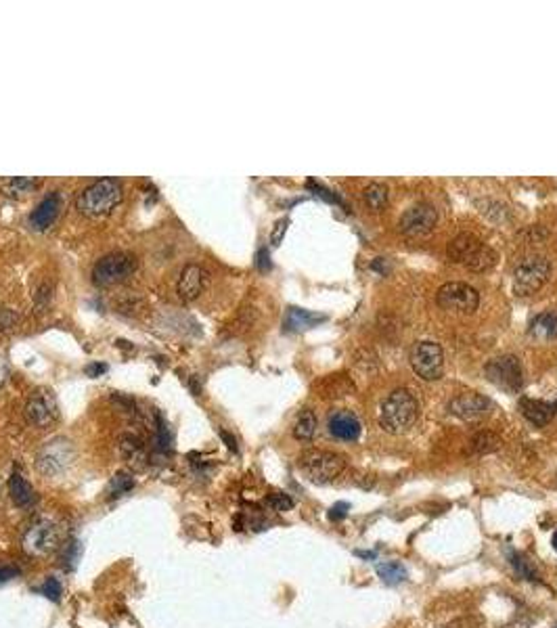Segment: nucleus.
<instances>
[{
    "label": "nucleus",
    "instance_id": "1",
    "mask_svg": "<svg viewBox=\"0 0 557 628\" xmlns=\"http://www.w3.org/2000/svg\"><path fill=\"white\" fill-rule=\"evenodd\" d=\"M122 197H124V191H122L120 180L99 179L80 191V195L76 199V208L86 218L99 220V218L109 216L120 206Z\"/></svg>",
    "mask_w": 557,
    "mask_h": 628
},
{
    "label": "nucleus",
    "instance_id": "2",
    "mask_svg": "<svg viewBox=\"0 0 557 628\" xmlns=\"http://www.w3.org/2000/svg\"><path fill=\"white\" fill-rule=\"evenodd\" d=\"M417 419V400L409 390H394L383 404L379 413V423L390 434H403L407 432Z\"/></svg>",
    "mask_w": 557,
    "mask_h": 628
},
{
    "label": "nucleus",
    "instance_id": "3",
    "mask_svg": "<svg viewBox=\"0 0 557 628\" xmlns=\"http://www.w3.org/2000/svg\"><path fill=\"white\" fill-rule=\"evenodd\" d=\"M139 269V260L128 252H113L103 256L93 269V283L96 287H111L128 281Z\"/></svg>",
    "mask_w": 557,
    "mask_h": 628
},
{
    "label": "nucleus",
    "instance_id": "4",
    "mask_svg": "<svg viewBox=\"0 0 557 628\" xmlns=\"http://www.w3.org/2000/svg\"><path fill=\"white\" fill-rule=\"evenodd\" d=\"M300 467L310 482L329 484L331 480H335L344 471L346 459L342 454H335L329 450H306L300 456Z\"/></svg>",
    "mask_w": 557,
    "mask_h": 628
},
{
    "label": "nucleus",
    "instance_id": "5",
    "mask_svg": "<svg viewBox=\"0 0 557 628\" xmlns=\"http://www.w3.org/2000/svg\"><path fill=\"white\" fill-rule=\"evenodd\" d=\"M63 542V528L52 520H40L30 526V530L23 537V549L28 555L34 557H47L55 553Z\"/></svg>",
    "mask_w": 557,
    "mask_h": 628
},
{
    "label": "nucleus",
    "instance_id": "6",
    "mask_svg": "<svg viewBox=\"0 0 557 628\" xmlns=\"http://www.w3.org/2000/svg\"><path fill=\"white\" fill-rule=\"evenodd\" d=\"M551 272V262L543 256H530L526 260H522L515 272H513V289L519 296H530L534 291H539Z\"/></svg>",
    "mask_w": 557,
    "mask_h": 628
},
{
    "label": "nucleus",
    "instance_id": "7",
    "mask_svg": "<svg viewBox=\"0 0 557 628\" xmlns=\"http://www.w3.org/2000/svg\"><path fill=\"white\" fill-rule=\"evenodd\" d=\"M436 302L440 308L444 310H451V313H461V314H471L478 304H480V293L467 285V283H459V281H453V283H444L438 293H436Z\"/></svg>",
    "mask_w": 557,
    "mask_h": 628
},
{
    "label": "nucleus",
    "instance_id": "8",
    "mask_svg": "<svg viewBox=\"0 0 557 628\" xmlns=\"http://www.w3.org/2000/svg\"><path fill=\"white\" fill-rule=\"evenodd\" d=\"M411 366L417 377L425 381H436L444 371V352L436 342H417L411 348Z\"/></svg>",
    "mask_w": 557,
    "mask_h": 628
},
{
    "label": "nucleus",
    "instance_id": "9",
    "mask_svg": "<svg viewBox=\"0 0 557 628\" xmlns=\"http://www.w3.org/2000/svg\"><path fill=\"white\" fill-rule=\"evenodd\" d=\"M72 461H74L72 444L63 438H57L52 442H47L40 449L38 456H36V467L45 476H57V473L65 471Z\"/></svg>",
    "mask_w": 557,
    "mask_h": 628
},
{
    "label": "nucleus",
    "instance_id": "10",
    "mask_svg": "<svg viewBox=\"0 0 557 628\" xmlns=\"http://www.w3.org/2000/svg\"><path fill=\"white\" fill-rule=\"evenodd\" d=\"M484 375L490 383L503 388V390H519L522 388V366L519 360L513 354H505L499 359H493L486 362L484 366Z\"/></svg>",
    "mask_w": 557,
    "mask_h": 628
},
{
    "label": "nucleus",
    "instance_id": "11",
    "mask_svg": "<svg viewBox=\"0 0 557 628\" xmlns=\"http://www.w3.org/2000/svg\"><path fill=\"white\" fill-rule=\"evenodd\" d=\"M436 223H438L436 208L429 203H417L400 216L398 230L407 237H423L436 226Z\"/></svg>",
    "mask_w": 557,
    "mask_h": 628
},
{
    "label": "nucleus",
    "instance_id": "12",
    "mask_svg": "<svg viewBox=\"0 0 557 628\" xmlns=\"http://www.w3.org/2000/svg\"><path fill=\"white\" fill-rule=\"evenodd\" d=\"M23 415H26V421L38 430H45L48 427L55 419H57V403H55V396L47 392V390H38L34 392L28 403L23 406Z\"/></svg>",
    "mask_w": 557,
    "mask_h": 628
},
{
    "label": "nucleus",
    "instance_id": "13",
    "mask_svg": "<svg viewBox=\"0 0 557 628\" xmlns=\"http://www.w3.org/2000/svg\"><path fill=\"white\" fill-rule=\"evenodd\" d=\"M208 283H210V272L201 264H186L179 276L176 293L183 302H193L206 291Z\"/></svg>",
    "mask_w": 557,
    "mask_h": 628
},
{
    "label": "nucleus",
    "instance_id": "14",
    "mask_svg": "<svg viewBox=\"0 0 557 628\" xmlns=\"http://www.w3.org/2000/svg\"><path fill=\"white\" fill-rule=\"evenodd\" d=\"M451 413L461 417L465 421H471V419H480L484 415L490 413L493 408V403L482 396V394H473V392H467V394H461L457 398H453L451 404H449Z\"/></svg>",
    "mask_w": 557,
    "mask_h": 628
},
{
    "label": "nucleus",
    "instance_id": "15",
    "mask_svg": "<svg viewBox=\"0 0 557 628\" xmlns=\"http://www.w3.org/2000/svg\"><path fill=\"white\" fill-rule=\"evenodd\" d=\"M61 208H63L61 191H52V193H48L47 197L36 206V210L32 212V216H30V226H32L34 230H47L48 226H52V223L57 220V216L61 214Z\"/></svg>",
    "mask_w": 557,
    "mask_h": 628
},
{
    "label": "nucleus",
    "instance_id": "16",
    "mask_svg": "<svg viewBox=\"0 0 557 628\" xmlns=\"http://www.w3.org/2000/svg\"><path fill=\"white\" fill-rule=\"evenodd\" d=\"M118 450L122 461L135 471H142L149 463V452L145 449V442L135 434H122L118 440Z\"/></svg>",
    "mask_w": 557,
    "mask_h": 628
},
{
    "label": "nucleus",
    "instance_id": "17",
    "mask_svg": "<svg viewBox=\"0 0 557 628\" xmlns=\"http://www.w3.org/2000/svg\"><path fill=\"white\" fill-rule=\"evenodd\" d=\"M329 432L337 440H356L361 436V421L350 410H335L329 417Z\"/></svg>",
    "mask_w": 557,
    "mask_h": 628
},
{
    "label": "nucleus",
    "instance_id": "18",
    "mask_svg": "<svg viewBox=\"0 0 557 628\" xmlns=\"http://www.w3.org/2000/svg\"><path fill=\"white\" fill-rule=\"evenodd\" d=\"M519 410L522 415L534 423L536 427L547 425L557 415V403H545V400H532V398H522L519 400Z\"/></svg>",
    "mask_w": 557,
    "mask_h": 628
},
{
    "label": "nucleus",
    "instance_id": "19",
    "mask_svg": "<svg viewBox=\"0 0 557 628\" xmlns=\"http://www.w3.org/2000/svg\"><path fill=\"white\" fill-rule=\"evenodd\" d=\"M480 239L471 232H461L457 235L455 239L449 241L446 245V254L453 262H459V264H465L478 249H480Z\"/></svg>",
    "mask_w": 557,
    "mask_h": 628
},
{
    "label": "nucleus",
    "instance_id": "20",
    "mask_svg": "<svg viewBox=\"0 0 557 628\" xmlns=\"http://www.w3.org/2000/svg\"><path fill=\"white\" fill-rule=\"evenodd\" d=\"M9 494L13 498V503L21 509H30L36 503V493L30 486V482L21 476V473H13L9 480Z\"/></svg>",
    "mask_w": 557,
    "mask_h": 628
},
{
    "label": "nucleus",
    "instance_id": "21",
    "mask_svg": "<svg viewBox=\"0 0 557 628\" xmlns=\"http://www.w3.org/2000/svg\"><path fill=\"white\" fill-rule=\"evenodd\" d=\"M325 318V314L310 313L304 308H289L285 314V329L287 331H304V329H310V327L323 323Z\"/></svg>",
    "mask_w": 557,
    "mask_h": 628
},
{
    "label": "nucleus",
    "instance_id": "22",
    "mask_svg": "<svg viewBox=\"0 0 557 628\" xmlns=\"http://www.w3.org/2000/svg\"><path fill=\"white\" fill-rule=\"evenodd\" d=\"M40 186V180L26 179V176H9L0 179V189L6 197H26L28 193L36 191Z\"/></svg>",
    "mask_w": 557,
    "mask_h": 628
},
{
    "label": "nucleus",
    "instance_id": "23",
    "mask_svg": "<svg viewBox=\"0 0 557 628\" xmlns=\"http://www.w3.org/2000/svg\"><path fill=\"white\" fill-rule=\"evenodd\" d=\"M501 438L493 432H480L476 434L469 442H467V454L469 456H478V454H488L495 450L501 449Z\"/></svg>",
    "mask_w": 557,
    "mask_h": 628
},
{
    "label": "nucleus",
    "instance_id": "24",
    "mask_svg": "<svg viewBox=\"0 0 557 628\" xmlns=\"http://www.w3.org/2000/svg\"><path fill=\"white\" fill-rule=\"evenodd\" d=\"M530 333L539 340H551L557 335V314L543 313L532 318L530 323Z\"/></svg>",
    "mask_w": 557,
    "mask_h": 628
},
{
    "label": "nucleus",
    "instance_id": "25",
    "mask_svg": "<svg viewBox=\"0 0 557 628\" xmlns=\"http://www.w3.org/2000/svg\"><path fill=\"white\" fill-rule=\"evenodd\" d=\"M315 432H317V415L310 408H304L300 413V417L296 419L293 438L300 440V442H308V440H313Z\"/></svg>",
    "mask_w": 557,
    "mask_h": 628
},
{
    "label": "nucleus",
    "instance_id": "26",
    "mask_svg": "<svg viewBox=\"0 0 557 628\" xmlns=\"http://www.w3.org/2000/svg\"><path fill=\"white\" fill-rule=\"evenodd\" d=\"M375 570H377V576L390 586H396L407 581V568L400 561H383V563H377Z\"/></svg>",
    "mask_w": 557,
    "mask_h": 628
},
{
    "label": "nucleus",
    "instance_id": "27",
    "mask_svg": "<svg viewBox=\"0 0 557 628\" xmlns=\"http://www.w3.org/2000/svg\"><path fill=\"white\" fill-rule=\"evenodd\" d=\"M497 260H499L497 252L482 243L480 249L465 262V267H467V270H471V272H484V270L493 269L497 264Z\"/></svg>",
    "mask_w": 557,
    "mask_h": 628
},
{
    "label": "nucleus",
    "instance_id": "28",
    "mask_svg": "<svg viewBox=\"0 0 557 628\" xmlns=\"http://www.w3.org/2000/svg\"><path fill=\"white\" fill-rule=\"evenodd\" d=\"M363 199H365V203H367L371 210H375V212L383 210L386 203H388V189H386V184H381V182H373L369 186H365V191H363Z\"/></svg>",
    "mask_w": 557,
    "mask_h": 628
},
{
    "label": "nucleus",
    "instance_id": "29",
    "mask_svg": "<svg viewBox=\"0 0 557 628\" xmlns=\"http://www.w3.org/2000/svg\"><path fill=\"white\" fill-rule=\"evenodd\" d=\"M510 559H511V566L515 568V572L522 576V578H526V581H539V574H536V570L532 568V563L528 561V557H524V555H519V553H510Z\"/></svg>",
    "mask_w": 557,
    "mask_h": 628
},
{
    "label": "nucleus",
    "instance_id": "30",
    "mask_svg": "<svg viewBox=\"0 0 557 628\" xmlns=\"http://www.w3.org/2000/svg\"><path fill=\"white\" fill-rule=\"evenodd\" d=\"M133 488H135V480H133L130 473L120 471V473H116V476L111 478V493L116 494V496L130 493Z\"/></svg>",
    "mask_w": 557,
    "mask_h": 628
},
{
    "label": "nucleus",
    "instance_id": "31",
    "mask_svg": "<svg viewBox=\"0 0 557 628\" xmlns=\"http://www.w3.org/2000/svg\"><path fill=\"white\" fill-rule=\"evenodd\" d=\"M266 505H269L273 511L283 513V511H289V509L293 507V498L285 493H271L266 496Z\"/></svg>",
    "mask_w": 557,
    "mask_h": 628
},
{
    "label": "nucleus",
    "instance_id": "32",
    "mask_svg": "<svg viewBox=\"0 0 557 628\" xmlns=\"http://www.w3.org/2000/svg\"><path fill=\"white\" fill-rule=\"evenodd\" d=\"M306 186H308V189H310L315 195H319L321 199H325V201H329V203H339V206H342V199H339V197H337L333 191H329L327 186H323V184L315 182V180H308V182H306Z\"/></svg>",
    "mask_w": 557,
    "mask_h": 628
},
{
    "label": "nucleus",
    "instance_id": "33",
    "mask_svg": "<svg viewBox=\"0 0 557 628\" xmlns=\"http://www.w3.org/2000/svg\"><path fill=\"white\" fill-rule=\"evenodd\" d=\"M287 226H289V218H281V220H277V225L273 226V232H271V243H273L275 247H277L278 243L283 241Z\"/></svg>",
    "mask_w": 557,
    "mask_h": 628
},
{
    "label": "nucleus",
    "instance_id": "34",
    "mask_svg": "<svg viewBox=\"0 0 557 628\" xmlns=\"http://www.w3.org/2000/svg\"><path fill=\"white\" fill-rule=\"evenodd\" d=\"M15 323H17V313L15 310H11V308H0V329L2 331H6V329H11V327H15Z\"/></svg>",
    "mask_w": 557,
    "mask_h": 628
},
{
    "label": "nucleus",
    "instance_id": "35",
    "mask_svg": "<svg viewBox=\"0 0 557 628\" xmlns=\"http://www.w3.org/2000/svg\"><path fill=\"white\" fill-rule=\"evenodd\" d=\"M43 593L47 595L50 601H59V597H61V584L57 578H48L45 586H43Z\"/></svg>",
    "mask_w": 557,
    "mask_h": 628
},
{
    "label": "nucleus",
    "instance_id": "36",
    "mask_svg": "<svg viewBox=\"0 0 557 628\" xmlns=\"http://www.w3.org/2000/svg\"><path fill=\"white\" fill-rule=\"evenodd\" d=\"M348 509H350V505H348V503H337V505H333V507H331V511H329V520H331V522L344 520V517L348 515Z\"/></svg>",
    "mask_w": 557,
    "mask_h": 628
},
{
    "label": "nucleus",
    "instance_id": "37",
    "mask_svg": "<svg viewBox=\"0 0 557 628\" xmlns=\"http://www.w3.org/2000/svg\"><path fill=\"white\" fill-rule=\"evenodd\" d=\"M50 291H52V287L48 283L38 287V293H36V304L38 306H47L48 302H50Z\"/></svg>",
    "mask_w": 557,
    "mask_h": 628
},
{
    "label": "nucleus",
    "instance_id": "38",
    "mask_svg": "<svg viewBox=\"0 0 557 628\" xmlns=\"http://www.w3.org/2000/svg\"><path fill=\"white\" fill-rule=\"evenodd\" d=\"M256 267L260 270L271 269V256H269V249H266V247H262V249L258 252V256H256Z\"/></svg>",
    "mask_w": 557,
    "mask_h": 628
},
{
    "label": "nucleus",
    "instance_id": "39",
    "mask_svg": "<svg viewBox=\"0 0 557 628\" xmlns=\"http://www.w3.org/2000/svg\"><path fill=\"white\" fill-rule=\"evenodd\" d=\"M17 574H19V570H15V568H9V566H0V584L13 581Z\"/></svg>",
    "mask_w": 557,
    "mask_h": 628
},
{
    "label": "nucleus",
    "instance_id": "40",
    "mask_svg": "<svg viewBox=\"0 0 557 628\" xmlns=\"http://www.w3.org/2000/svg\"><path fill=\"white\" fill-rule=\"evenodd\" d=\"M220 438H223V440L227 442V449L232 450V452H237V440L232 438L231 434H227L225 430H220Z\"/></svg>",
    "mask_w": 557,
    "mask_h": 628
},
{
    "label": "nucleus",
    "instance_id": "41",
    "mask_svg": "<svg viewBox=\"0 0 557 628\" xmlns=\"http://www.w3.org/2000/svg\"><path fill=\"white\" fill-rule=\"evenodd\" d=\"M105 371H107L105 364H89V366H86V373H89L91 377H96V375H101V373H105Z\"/></svg>",
    "mask_w": 557,
    "mask_h": 628
},
{
    "label": "nucleus",
    "instance_id": "42",
    "mask_svg": "<svg viewBox=\"0 0 557 628\" xmlns=\"http://www.w3.org/2000/svg\"><path fill=\"white\" fill-rule=\"evenodd\" d=\"M476 627V620L467 618V620H457V622H451L449 628H473Z\"/></svg>",
    "mask_w": 557,
    "mask_h": 628
},
{
    "label": "nucleus",
    "instance_id": "43",
    "mask_svg": "<svg viewBox=\"0 0 557 628\" xmlns=\"http://www.w3.org/2000/svg\"><path fill=\"white\" fill-rule=\"evenodd\" d=\"M356 555H359V557H365V559H375V557H377L375 551H369V553H365V551H356Z\"/></svg>",
    "mask_w": 557,
    "mask_h": 628
},
{
    "label": "nucleus",
    "instance_id": "44",
    "mask_svg": "<svg viewBox=\"0 0 557 628\" xmlns=\"http://www.w3.org/2000/svg\"><path fill=\"white\" fill-rule=\"evenodd\" d=\"M553 549L557 551V530H556V534H553Z\"/></svg>",
    "mask_w": 557,
    "mask_h": 628
},
{
    "label": "nucleus",
    "instance_id": "45",
    "mask_svg": "<svg viewBox=\"0 0 557 628\" xmlns=\"http://www.w3.org/2000/svg\"><path fill=\"white\" fill-rule=\"evenodd\" d=\"M553 628H557V624H556V627H553Z\"/></svg>",
    "mask_w": 557,
    "mask_h": 628
}]
</instances>
